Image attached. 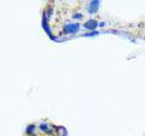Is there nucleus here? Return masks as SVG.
<instances>
[{
  "instance_id": "obj_1",
  "label": "nucleus",
  "mask_w": 145,
  "mask_h": 136,
  "mask_svg": "<svg viewBox=\"0 0 145 136\" xmlns=\"http://www.w3.org/2000/svg\"><path fill=\"white\" fill-rule=\"evenodd\" d=\"M97 26V22H88V23H86L85 27H87V28H94V27Z\"/></svg>"
},
{
  "instance_id": "obj_2",
  "label": "nucleus",
  "mask_w": 145,
  "mask_h": 136,
  "mask_svg": "<svg viewBox=\"0 0 145 136\" xmlns=\"http://www.w3.org/2000/svg\"><path fill=\"white\" fill-rule=\"evenodd\" d=\"M97 6H98V1H93L91 4V10H96Z\"/></svg>"
}]
</instances>
